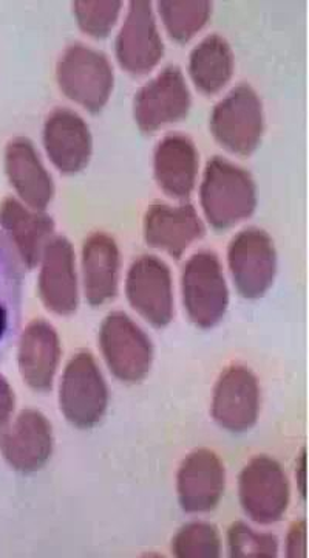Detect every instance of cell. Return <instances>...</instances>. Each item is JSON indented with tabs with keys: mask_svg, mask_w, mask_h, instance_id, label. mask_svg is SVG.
<instances>
[{
	"mask_svg": "<svg viewBox=\"0 0 309 558\" xmlns=\"http://www.w3.org/2000/svg\"><path fill=\"white\" fill-rule=\"evenodd\" d=\"M200 197L206 219L213 229H232L256 211V182L237 165L213 157L206 165Z\"/></svg>",
	"mask_w": 309,
	"mask_h": 558,
	"instance_id": "obj_1",
	"label": "cell"
},
{
	"mask_svg": "<svg viewBox=\"0 0 309 558\" xmlns=\"http://www.w3.org/2000/svg\"><path fill=\"white\" fill-rule=\"evenodd\" d=\"M57 78L62 94L91 113L106 108L115 84L106 54L81 44L64 51L58 62Z\"/></svg>",
	"mask_w": 309,
	"mask_h": 558,
	"instance_id": "obj_2",
	"label": "cell"
},
{
	"mask_svg": "<svg viewBox=\"0 0 309 558\" xmlns=\"http://www.w3.org/2000/svg\"><path fill=\"white\" fill-rule=\"evenodd\" d=\"M211 132L224 149L249 157L259 148L264 132L263 106L248 84L231 90L212 110Z\"/></svg>",
	"mask_w": 309,
	"mask_h": 558,
	"instance_id": "obj_3",
	"label": "cell"
},
{
	"mask_svg": "<svg viewBox=\"0 0 309 558\" xmlns=\"http://www.w3.org/2000/svg\"><path fill=\"white\" fill-rule=\"evenodd\" d=\"M109 388L97 360L83 351L70 360L59 388V407L70 424L91 428L104 417Z\"/></svg>",
	"mask_w": 309,
	"mask_h": 558,
	"instance_id": "obj_4",
	"label": "cell"
},
{
	"mask_svg": "<svg viewBox=\"0 0 309 558\" xmlns=\"http://www.w3.org/2000/svg\"><path fill=\"white\" fill-rule=\"evenodd\" d=\"M184 310L197 328L211 329L222 322L230 304V290L212 252H200L187 260L182 278Z\"/></svg>",
	"mask_w": 309,
	"mask_h": 558,
	"instance_id": "obj_5",
	"label": "cell"
},
{
	"mask_svg": "<svg viewBox=\"0 0 309 558\" xmlns=\"http://www.w3.org/2000/svg\"><path fill=\"white\" fill-rule=\"evenodd\" d=\"M99 347L107 366L121 381H141L152 368V341L124 312L107 315L99 330Z\"/></svg>",
	"mask_w": 309,
	"mask_h": 558,
	"instance_id": "obj_6",
	"label": "cell"
},
{
	"mask_svg": "<svg viewBox=\"0 0 309 558\" xmlns=\"http://www.w3.org/2000/svg\"><path fill=\"white\" fill-rule=\"evenodd\" d=\"M227 263L243 299L259 300L271 289L277 271L274 241L267 231L243 230L231 242Z\"/></svg>",
	"mask_w": 309,
	"mask_h": 558,
	"instance_id": "obj_7",
	"label": "cell"
},
{
	"mask_svg": "<svg viewBox=\"0 0 309 558\" xmlns=\"http://www.w3.org/2000/svg\"><path fill=\"white\" fill-rule=\"evenodd\" d=\"M242 508L259 524L277 523L289 506V481L285 470L272 458H254L238 483Z\"/></svg>",
	"mask_w": 309,
	"mask_h": 558,
	"instance_id": "obj_8",
	"label": "cell"
},
{
	"mask_svg": "<svg viewBox=\"0 0 309 558\" xmlns=\"http://www.w3.org/2000/svg\"><path fill=\"white\" fill-rule=\"evenodd\" d=\"M190 106L193 98L182 70L169 65L135 95L134 117L139 130L153 134L165 124L186 119Z\"/></svg>",
	"mask_w": 309,
	"mask_h": 558,
	"instance_id": "obj_9",
	"label": "cell"
},
{
	"mask_svg": "<svg viewBox=\"0 0 309 558\" xmlns=\"http://www.w3.org/2000/svg\"><path fill=\"white\" fill-rule=\"evenodd\" d=\"M128 303L154 328H165L174 319V282L171 270L154 256H141L127 274Z\"/></svg>",
	"mask_w": 309,
	"mask_h": 558,
	"instance_id": "obj_10",
	"label": "cell"
},
{
	"mask_svg": "<svg viewBox=\"0 0 309 558\" xmlns=\"http://www.w3.org/2000/svg\"><path fill=\"white\" fill-rule=\"evenodd\" d=\"M164 57V44L158 32L152 3L134 0L116 38V58L132 75H147Z\"/></svg>",
	"mask_w": 309,
	"mask_h": 558,
	"instance_id": "obj_11",
	"label": "cell"
},
{
	"mask_svg": "<svg viewBox=\"0 0 309 558\" xmlns=\"http://www.w3.org/2000/svg\"><path fill=\"white\" fill-rule=\"evenodd\" d=\"M260 413V387L245 366H231L217 381L212 416L231 433H245L256 425Z\"/></svg>",
	"mask_w": 309,
	"mask_h": 558,
	"instance_id": "obj_12",
	"label": "cell"
},
{
	"mask_svg": "<svg viewBox=\"0 0 309 558\" xmlns=\"http://www.w3.org/2000/svg\"><path fill=\"white\" fill-rule=\"evenodd\" d=\"M53 440L49 418L40 411L25 410L0 435V453L17 472H38L53 453Z\"/></svg>",
	"mask_w": 309,
	"mask_h": 558,
	"instance_id": "obj_13",
	"label": "cell"
},
{
	"mask_svg": "<svg viewBox=\"0 0 309 558\" xmlns=\"http://www.w3.org/2000/svg\"><path fill=\"white\" fill-rule=\"evenodd\" d=\"M39 296L53 314L69 317L79 304L75 250L67 238H53L40 259Z\"/></svg>",
	"mask_w": 309,
	"mask_h": 558,
	"instance_id": "obj_14",
	"label": "cell"
},
{
	"mask_svg": "<svg viewBox=\"0 0 309 558\" xmlns=\"http://www.w3.org/2000/svg\"><path fill=\"white\" fill-rule=\"evenodd\" d=\"M44 146L51 163L62 174L86 170L94 150V140L86 121L69 109H58L44 126Z\"/></svg>",
	"mask_w": 309,
	"mask_h": 558,
	"instance_id": "obj_15",
	"label": "cell"
},
{
	"mask_svg": "<svg viewBox=\"0 0 309 558\" xmlns=\"http://www.w3.org/2000/svg\"><path fill=\"white\" fill-rule=\"evenodd\" d=\"M224 487L226 470L213 451L197 450L184 459L178 472V498L184 512H211L219 506Z\"/></svg>",
	"mask_w": 309,
	"mask_h": 558,
	"instance_id": "obj_16",
	"label": "cell"
},
{
	"mask_svg": "<svg viewBox=\"0 0 309 558\" xmlns=\"http://www.w3.org/2000/svg\"><path fill=\"white\" fill-rule=\"evenodd\" d=\"M206 233L203 220L190 204L171 207L157 202L147 209L145 218V240L150 247L168 253L180 259L195 241Z\"/></svg>",
	"mask_w": 309,
	"mask_h": 558,
	"instance_id": "obj_17",
	"label": "cell"
},
{
	"mask_svg": "<svg viewBox=\"0 0 309 558\" xmlns=\"http://www.w3.org/2000/svg\"><path fill=\"white\" fill-rule=\"evenodd\" d=\"M5 171L24 204L35 211L49 207L54 196L53 179L28 138L17 137L7 145Z\"/></svg>",
	"mask_w": 309,
	"mask_h": 558,
	"instance_id": "obj_18",
	"label": "cell"
},
{
	"mask_svg": "<svg viewBox=\"0 0 309 558\" xmlns=\"http://www.w3.org/2000/svg\"><path fill=\"white\" fill-rule=\"evenodd\" d=\"M0 226L7 240L27 269H35L42 259L44 250L53 240L54 220L42 211H29L20 201L9 197L0 204Z\"/></svg>",
	"mask_w": 309,
	"mask_h": 558,
	"instance_id": "obj_19",
	"label": "cell"
},
{
	"mask_svg": "<svg viewBox=\"0 0 309 558\" xmlns=\"http://www.w3.org/2000/svg\"><path fill=\"white\" fill-rule=\"evenodd\" d=\"M61 354V341L53 326L44 319L29 323L22 333L17 354L22 379L35 391H49Z\"/></svg>",
	"mask_w": 309,
	"mask_h": 558,
	"instance_id": "obj_20",
	"label": "cell"
},
{
	"mask_svg": "<svg viewBox=\"0 0 309 558\" xmlns=\"http://www.w3.org/2000/svg\"><path fill=\"white\" fill-rule=\"evenodd\" d=\"M198 150L186 135H168L154 149L153 170L158 186L168 196L187 199L197 182Z\"/></svg>",
	"mask_w": 309,
	"mask_h": 558,
	"instance_id": "obj_21",
	"label": "cell"
},
{
	"mask_svg": "<svg viewBox=\"0 0 309 558\" xmlns=\"http://www.w3.org/2000/svg\"><path fill=\"white\" fill-rule=\"evenodd\" d=\"M121 256L113 238L106 233L88 236L83 247L84 292L90 306L113 300L120 282Z\"/></svg>",
	"mask_w": 309,
	"mask_h": 558,
	"instance_id": "obj_22",
	"label": "cell"
},
{
	"mask_svg": "<svg viewBox=\"0 0 309 558\" xmlns=\"http://www.w3.org/2000/svg\"><path fill=\"white\" fill-rule=\"evenodd\" d=\"M22 314V274L20 256L5 234L0 233V359L9 351Z\"/></svg>",
	"mask_w": 309,
	"mask_h": 558,
	"instance_id": "obj_23",
	"label": "cell"
},
{
	"mask_svg": "<svg viewBox=\"0 0 309 558\" xmlns=\"http://www.w3.org/2000/svg\"><path fill=\"white\" fill-rule=\"evenodd\" d=\"M234 65V53L227 40L219 35L208 36L190 53V78L201 94L215 95L230 83Z\"/></svg>",
	"mask_w": 309,
	"mask_h": 558,
	"instance_id": "obj_24",
	"label": "cell"
},
{
	"mask_svg": "<svg viewBox=\"0 0 309 558\" xmlns=\"http://www.w3.org/2000/svg\"><path fill=\"white\" fill-rule=\"evenodd\" d=\"M161 21L176 43H189L211 20L212 3L208 0H161L158 2Z\"/></svg>",
	"mask_w": 309,
	"mask_h": 558,
	"instance_id": "obj_25",
	"label": "cell"
},
{
	"mask_svg": "<svg viewBox=\"0 0 309 558\" xmlns=\"http://www.w3.org/2000/svg\"><path fill=\"white\" fill-rule=\"evenodd\" d=\"M123 3L118 0H76L73 2L77 25L91 38L104 39L115 27Z\"/></svg>",
	"mask_w": 309,
	"mask_h": 558,
	"instance_id": "obj_26",
	"label": "cell"
},
{
	"mask_svg": "<svg viewBox=\"0 0 309 558\" xmlns=\"http://www.w3.org/2000/svg\"><path fill=\"white\" fill-rule=\"evenodd\" d=\"M172 553L178 558H217L222 554V539L212 524H187L175 535Z\"/></svg>",
	"mask_w": 309,
	"mask_h": 558,
	"instance_id": "obj_27",
	"label": "cell"
},
{
	"mask_svg": "<svg viewBox=\"0 0 309 558\" xmlns=\"http://www.w3.org/2000/svg\"><path fill=\"white\" fill-rule=\"evenodd\" d=\"M227 545L234 558H274L279 553L275 535L260 534L245 523L232 524L227 532Z\"/></svg>",
	"mask_w": 309,
	"mask_h": 558,
	"instance_id": "obj_28",
	"label": "cell"
},
{
	"mask_svg": "<svg viewBox=\"0 0 309 558\" xmlns=\"http://www.w3.org/2000/svg\"><path fill=\"white\" fill-rule=\"evenodd\" d=\"M286 556L289 558L307 557V521H297L291 527L288 539H286Z\"/></svg>",
	"mask_w": 309,
	"mask_h": 558,
	"instance_id": "obj_29",
	"label": "cell"
},
{
	"mask_svg": "<svg viewBox=\"0 0 309 558\" xmlns=\"http://www.w3.org/2000/svg\"><path fill=\"white\" fill-rule=\"evenodd\" d=\"M14 403H16V398H14L13 389L5 377L0 376V428L5 427L7 422L10 421Z\"/></svg>",
	"mask_w": 309,
	"mask_h": 558,
	"instance_id": "obj_30",
	"label": "cell"
},
{
	"mask_svg": "<svg viewBox=\"0 0 309 558\" xmlns=\"http://www.w3.org/2000/svg\"><path fill=\"white\" fill-rule=\"evenodd\" d=\"M297 481H299V490L301 497L307 498V484H305V478H307V453L305 450L301 451L299 461H297Z\"/></svg>",
	"mask_w": 309,
	"mask_h": 558,
	"instance_id": "obj_31",
	"label": "cell"
}]
</instances>
